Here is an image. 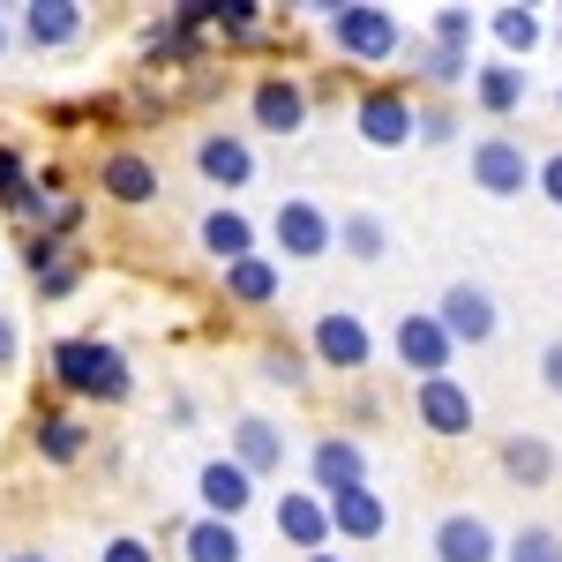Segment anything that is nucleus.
<instances>
[{
    "instance_id": "nucleus-6",
    "label": "nucleus",
    "mask_w": 562,
    "mask_h": 562,
    "mask_svg": "<svg viewBox=\"0 0 562 562\" xmlns=\"http://www.w3.org/2000/svg\"><path fill=\"white\" fill-rule=\"evenodd\" d=\"M435 323L450 330V346H487V338L503 330V307H495V293H487V285L458 278V285H442V301H435Z\"/></svg>"
},
{
    "instance_id": "nucleus-32",
    "label": "nucleus",
    "mask_w": 562,
    "mask_h": 562,
    "mask_svg": "<svg viewBox=\"0 0 562 562\" xmlns=\"http://www.w3.org/2000/svg\"><path fill=\"white\" fill-rule=\"evenodd\" d=\"M31 195H38V180L23 173L15 150H0V203H8V211H31Z\"/></svg>"
},
{
    "instance_id": "nucleus-35",
    "label": "nucleus",
    "mask_w": 562,
    "mask_h": 562,
    "mask_svg": "<svg viewBox=\"0 0 562 562\" xmlns=\"http://www.w3.org/2000/svg\"><path fill=\"white\" fill-rule=\"evenodd\" d=\"M532 375H540V390H548V397H562V338H548V346H540Z\"/></svg>"
},
{
    "instance_id": "nucleus-28",
    "label": "nucleus",
    "mask_w": 562,
    "mask_h": 562,
    "mask_svg": "<svg viewBox=\"0 0 562 562\" xmlns=\"http://www.w3.org/2000/svg\"><path fill=\"white\" fill-rule=\"evenodd\" d=\"M83 442H90V428H83V420L38 413V458H45V465H76V458H83Z\"/></svg>"
},
{
    "instance_id": "nucleus-29",
    "label": "nucleus",
    "mask_w": 562,
    "mask_h": 562,
    "mask_svg": "<svg viewBox=\"0 0 562 562\" xmlns=\"http://www.w3.org/2000/svg\"><path fill=\"white\" fill-rule=\"evenodd\" d=\"M503 562H562V532L555 525H518L503 540Z\"/></svg>"
},
{
    "instance_id": "nucleus-1",
    "label": "nucleus",
    "mask_w": 562,
    "mask_h": 562,
    "mask_svg": "<svg viewBox=\"0 0 562 562\" xmlns=\"http://www.w3.org/2000/svg\"><path fill=\"white\" fill-rule=\"evenodd\" d=\"M323 23H330V45L346 53V60H360V68H383V60H397L405 53V23L390 15V8H375V0H352V8H315Z\"/></svg>"
},
{
    "instance_id": "nucleus-4",
    "label": "nucleus",
    "mask_w": 562,
    "mask_h": 562,
    "mask_svg": "<svg viewBox=\"0 0 562 562\" xmlns=\"http://www.w3.org/2000/svg\"><path fill=\"white\" fill-rule=\"evenodd\" d=\"M465 173H473L480 195H495V203H518L532 173H540V158L525 150V135H480L473 158H465Z\"/></svg>"
},
{
    "instance_id": "nucleus-40",
    "label": "nucleus",
    "mask_w": 562,
    "mask_h": 562,
    "mask_svg": "<svg viewBox=\"0 0 562 562\" xmlns=\"http://www.w3.org/2000/svg\"><path fill=\"white\" fill-rule=\"evenodd\" d=\"M8 562H45V555H31V548H15V555H8Z\"/></svg>"
},
{
    "instance_id": "nucleus-37",
    "label": "nucleus",
    "mask_w": 562,
    "mask_h": 562,
    "mask_svg": "<svg viewBox=\"0 0 562 562\" xmlns=\"http://www.w3.org/2000/svg\"><path fill=\"white\" fill-rule=\"evenodd\" d=\"M532 188H540V195H548V203L562 211V150H548V158H540V173H532Z\"/></svg>"
},
{
    "instance_id": "nucleus-44",
    "label": "nucleus",
    "mask_w": 562,
    "mask_h": 562,
    "mask_svg": "<svg viewBox=\"0 0 562 562\" xmlns=\"http://www.w3.org/2000/svg\"><path fill=\"white\" fill-rule=\"evenodd\" d=\"M555 15H562V8H555Z\"/></svg>"
},
{
    "instance_id": "nucleus-10",
    "label": "nucleus",
    "mask_w": 562,
    "mask_h": 562,
    "mask_svg": "<svg viewBox=\"0 0 562 562\" xmlns=\"http://www.w3.org/2000/svg\"><path fill=\"white\" fill-rule=\"evenodd\" d=\"M428 548H435V562H503V532L480 518V510H442Z\"/></svg>"
},
{
    "instance_id": "nucleus-17",
    "label": "nucleus",
    "mask_w": 562,
    "mask_h": 562,
    "mask_svg": "<svg viewBox=\"0 0 562 562\" xmlns=\"http://www.w3.org/2000/svg\"><path fill=\"white\" fill-rule=\"evenodd\" d=\"M98 188H105L113 203H128V211H143V203L158 195V166H150L143 150H105V166H98Z\"/></svg>"
},
{
    "instance_id": "nucleus-5",
    "label": "nucleus",
    "mask_w": 562,
    "mask_h": 562,
    "mask_svg": "<svg viewBox=\"0 0 562 562\" xmlns=\"http://www.w3.org/2000/svg\"><path fill=\"white\" fill-rule=\"evenodd\" d=\"M270 233H278V256H293V262H323L338 248V217L323 211L315 195H285L278 217H270Z\"/></svg>"
},
{
    "instance_id": "nucleus-14",
    "label": "nucleus",
    "mask_w": 562,
    "mask_h": 562,
    "mask_svg": "<svg viewBox=\"0 0 562 562\" xmlns=\"http://www.w3.org/2000/svg\"><path fill=\"white\" fill-rule=\"evenodd\" d=\"M256 128L262 135H301L307 128V83L301 76H262L256 83Z\"/></svg>"
},
{
    "instance_id": "nucleus-9",
    "label": "nucleus",
    "mask_w": 562,
    "mask_h": 562,
    "mask_svg": "<svg viewBox=\"0 0 562 562\" xmlns=\"http://www.w3.org/2000/svg\"><path fill=\"white\" fill-rule=\"evenodd\" d=\"M315 360H323L330 375H368V368H375V338H368V323H360L352 307H330V315L315 323Z\"/></svg>"
},
{
    "instance_id": "nucleus-24",
    "label": "nucleus",
    "mask_w": 562,
    "mask_h": 562,
    "mask_svg": "<svg viewBox=\"0 0 562 562\" xmlns=\"http://www.w3.org/2000/svg\"><path fill=\"white\" fill-rule=\"evenodd\" d=\"M203 256H217L225 270L248 262V256H256V225H248L240 211H211V217H203Z\"/></svg>"
},
{
    "instance_id": "nucleus-36",
    "label": "nucleus",
    "mask_w": 562,
    "mask_h": 562,
    "mask_svg": "<svg viewBox=\"0 0 562 562\" xmlns=\"http://www.w3.org/2000/svg\"><path fill=\"white\" fill-rule=\"evenodd\" d=\"M76 278H83V262H53V270L38 278V293H45V301H60V293H76Z\"/></svg>"
},
{
    "instance_id": "nucleus-16",
    "label": "nucleus",
    "mask_w": 562,
    "mask_h": 562,
    "mask_svg": "<svg viewBox=\"0 0 562 562\" xmlns=\"http://www.w3.org/2000/svg\"><path fill=\"white\" fill-rule=\"evenodd\" d=\"M195 173L211 180V188H248V173H256V150H248V135H203L195 143Z\"/></svg>"
},
{
    "instance_id": "nucleus-39",
    "label": "nucleus",
    "mask_w": 562,
    "mask_h": 562,
    "mask_svg": "<svg viewBox=\"0 0 562 562\" xmlns=\"http://www.w3.org/2000/svg\"><path fill=\"white\" fill-rule=\"evenodd\" d=\"M15 360V330H8V315H0V368Z\"/></svg>"
},
{
    "instance_id": "nucleus-42",
    "label": "nucleus",
    "mask_w": 562,
    "mask_h": 562,
    "mask_svg": "<svg viewBox=\"0 0 562 562\" xmlns=\"http://www.w3.org/2000/svg\"><path fill=\"white\" fill-rule=\"evenodd\" d=\"M0 53H8V23H0Z\"/></svg>"
},
{
    "instance_id": "nucleus-13",
    "label": "nucleus",
    "mask_w": 562,
    "mask_h": 562,
    "mask_svg": "<svg viewBox=\"0 0 562 562\" xmlns=\"http://www.w3.org/2000/svg\"><path fill=\"white\" fill-rule=\"evenodd\" d=\"M195 495H203V518H240L248 503H256V473L248 465H233V458H211L203 473H195Z\"/></svg>"
},
{
    "instance_id": "nucleus-27",
    "label": "nucleus",
    "mask_w": 562,
    "mask_h": 562,
    "mask_svg": "<svg viewBox=\"0 0 562 562\" xmlns=\"http://www.w3.org/2000/svg\"><path fill=\"white\" fill-rule=\"evenodd\" d=\"M225 293H233L240 307H270V301H278V262H270V256L233 262V270H225Z\"/></svg>"
},
{
    "instance_id": "nucleus-2",
    "label": "nucleus",
    "mask_w": 562,
    "mask_h": 562,
    "mask_svg": "<svg viewBox=\"0 0 562 562\" xmlns=\"http://www.w3.org/2000/svg\"><path fill=\"white\" fill-rule=\"evenodd\" d=\"M352 135H360L368 150H405V143H420V98L405 83H368L352 98Z\"/></svg>"
},
{
    "instance_id": "nucleus-38",
    "label": "nucleus",
    "mask_w": 562,
    "mask_h": 562,
    "mask_svg": "<svg viewBox=\"0 0 562 562\" xmlns=\"http://www.w3.org/2000/svg\"><path fill=\"white\" fill-rule=\"evenodd\" d=\"M98 562H150V548H143V540H128V532H121V540H105V555Z\"/></svg>"
},
{
    "instance_id": "nucleus-7",
    "label": "nucleus",
    "mask_w": 562,
    "mask_h": 562,
    "mask_svg": "<svg viewBox=\"0 0 562 562\" xmlns=\"http://www.w3.org/2000/svg\"><path fill=\"white\" fill-rule=\"evenodd\" d=\"M413 413H420V428L442 435V442H465L480 428V405L473 390L458 383V375H435V383H413Z\"/></svg>"
},
{
    "instance_id": "nucleus-43",
    "label": "nucleus",
    "mask_w": 562,
    "mask_h": 562,
    "mask_svg": "<svg viewBox=\"0 0 562 562\" xmlns=\"http://www.w3.org/2000/svg\"><path fill=\"white\" fill-rule=\"evenodd\" d=\"M555 105H562V90H555Z\"/></svg>"
},
{
    "instance_id": "nucleus-22",
    "label": "nucleus",
    "mask_w": 562,
    "mask_h": 562,
    "mask_svg": "<svg viewBox=\"0 0 562 562\" xmlns=\"http://www.w3.org/2000/svg\"><path fill=\"white\" fill-rule=\"evenodd\" d=\"M180 548H188V562H248V548H240V525H225V518L180 525Z\"/></svg>"
},
{
    "instance_id": "nucleus-31",
    "label": "nucleus",
    "mask_w": 562,
    "mask_h": 562,
    "mask_svg": "<svg viewBox=\"0 0 562 562\" xmlns=\"http://www.w3.org/2000/svg\"><path fill=\"white\" fill-rule=\"evenodd\" d=\"M211 23L225 31V38H256V31H262V8H256V0H211Z\"/></svg>"
},
{
    "instance_id": "nucleus-20",
    "label": "nucleus",
    "mask_w": 562,
    "mask_h": 562,
    "mask_svg": "<svg viewBox=\"0 0 562 562\" xmlns=\"http://www.w3.org/2000/svg\"><path fill=\"white\" fill-rule=\"evenodd\" d=\"M405 76H420L428 90H458V83H473V60L465 53H450V45H428V38H405Z\"/></svg>"
},
{
    "instance_id": "nucleus-21",
    "label": "nucleus",
    "mask_w": 562,
    "mask_h": 562,
    "mask_svg": "<svg viewBox=\"0 0 562 562\" xmlns=\"http://www.w3.org/2000/svg\"><path fill=\"white\" fill-rule=\"evenodd\" d=\"M503 473L510 480H525V487H548L555 480V442L548 435H503Z\"/></svg>"
},
{
    "instance_id": "nucleus-25",
    "label": "nucleus",
    "mask_w": 562,
    "mask_h": 562,
    "mask_svg": "<svg viewBox=\"0 0 562 562\" xmlns=\"http://www.w3.org/2000/svg\"><path fill=\"white\" fill-rule=\"evenodd\" d=\"M76 31H83V8L76 0H31L23 8V38L31 45H68Z\"/></svg>"
},
{
    "instance_id": "nucleus-41",
    "label": "nucleus",
    "mask_w": 562,
    "mask_h": 562,
    "mask_svg": "<svg viewBox=\"0 0 562 562\" xmlns=\"http://www.w3.org/2000/svg\"><path fill=\"white\" fill-rule=\"evenodd\" d=\"M307 562H346V555H330V548H323V555H307Z\"/></svg>"
},
{
    "instance_id": "nucleus-18",
    "label": "nucleus",
    "mask_w": 562,
    "mask_h": 562,
    "mask_svg": "<svg viewBox=\"0 0 562 562\" xmlns=\"http://www.w3.org/2000/svg\"><path fill=\"white\" fill-rule=\"evenodd\" d=\"M278 540H293L301 562L323 555V548H330V503H323V495H285V503H278Z\"/></svg>"
},
{
    "instance_id": "nucleus-23",
    "label": "nucleus",
    "mask_w": 562,
    "mask_h": 562,
    "mask_svg": "<svg viewBox=\"0 0 562 562\" xmlns=\"http://www.w3.org/2000/svg\"><path fill=\"white\" fill-rule=\"evenodd\" d=\"M487 38L503 45V60H518V53H540L548 23H540V8H487Z\"/></svg>"
},
{
    "instance_id": "nucleus-11",
    "label": "nucleus",
    "mask_w": 562,
    "mask_h": 562,
    "mask_svg": "<svg viewBox=\"0 0 562 562\" xmlns=\"http://www.w3.org/2000/svg\"><path fill=\"white\" fill-rule=\"evenodd\" d=\"M307 473H315V495H346V487H368V450L352 435H315L307 450Z\"/></svg>"
},
{
    "instance_id": "nucleus-15",
    "label": "nucleus",
    "mask_w": 562,
    "mask_h": 562,
    "mask_svg": "<svg viewBox=\"0 0 562 562\" xmlns=\"http://www.w3.org/2000/svg\"><path fill=\"white\" fill-rule=\"evenodd\" d=\"M525 68L518 60H480L473 68V105L487 113V121H510V113H525Z\"/></svg>"
},
{
    "instance_id": "nucleus-12",
    "label": "nucleus",
    "mask_w": 562,
    "mask_h": 562,
    "mask_svg": "<svg viewBox=\"0 0 562 562\" xmlns=\"http://www.w3.org/2000/svg\"><path fill=\"white\" fill-rule=\"evenodd\" d=\"M330 503V540H352V548H368V540H383L390 532V503L375 487H346V495H323Z\"/></svg>"
},
{
    "instance_id": "nucleus-19",
    "label": "nucleus",
    "mask_w": 562,
    "mask_h": 562,
    "mask_svg": "<svg viewBox=\"0 0 562 562\" xmlns=\"http://www.w3.org/2000/svg\"><path fill=\"white\" fill-rule=\"evenodd\" d=\"M233 465H248V473H285V435L270 428L262 413H240L233 420Z\"/></svg>"
},
{
    "instance_id": "nucleus-8",
    "label": "nucleus",
    "mask_w": 562,
    "mask_h": 562,
    "mask_svg": "<svg viewBox=\"0 0 562 562\" xmlns=\"http://www.w3.org/2000/svg\"><path fill=\"white\" fill-rule=\"evenodd\" d=\"M390 346H397V368L405 375H420V383H435V375H450V360H458V346H450V330L428 315H397V330H390Z\"/></svg>"
},
{
    "instance_id": "nucleus-33",
    "label": "nucleus",
    "mask_w": 562,
    "mask_h": 562,
    "mask_svg": "<svg viewBox=\"0 0 562 562\" xmlns=\"http://www.w3.org/2000/svg\"><path fill=\"white\" fill-rule=\"evenodd\" d=\"M262 375L270 383H307V352L301 346H262Z\"/></svg>"
},
{
    "instance_id": "nucleus-26",
    "label": "nucleus",
    "mask_w": 562,
    "mask_h": 562,
    "mask_svg": "<svg viewBox=\"0 0 562 562\" xmlns=\"http://www.w3.org/2000/svg\"><path fill=\"white\" fill-rule=\"evenodd\" d=\"M338 248H346L352 262H383L390 256V225L375 211H346L338 217Z\"/></svg>"
},
{
    "instance_id": "nucleus-34",
    "label": "nucleus",
    "mask_w": 562,
    "mask_h": 562,
    "mask_svg": "<svg viewBox=\"0 0 562 562\" xmlns=\"http://www.w3.org/2000/svg\"><path fill=\"white\" fill-rule=\"evenodd\" d=\"M420 143H435V150H442V143H458V113H450L442 98L420 105Z\"/></svg>"
},
{
    "instance_id": "nucleus-30",
    "label": "nucleus",
    "mask_w": 562,
    "mask_h": 562,
    "mask_svg": "<svg viewBox=\"0 0 562 562\" xmlns=\"http://www.w3.org/2000/svg\"><path fill=\"white\" fill-rule=\"evenodd\" d=\"M473 8H435L428 15V45H450V53H473Z\"/></svg>"
},
{
    "instance_id": "nucleus-3",
    "label": "nucleus",
    "mask_w": 562,
    "mask_h": 562,
    "mask_svg": "<svg viewBox=\"0 0 562 562\" xmlns=\"http://www.w3.org/2000/svg\"><path fill=\"white\" fill-rule=\"evenodd\" d=\"M53 375L76 390V397H128V360L105 338H60L53 346Z\"/></svg>"
}]
</instances>
